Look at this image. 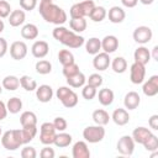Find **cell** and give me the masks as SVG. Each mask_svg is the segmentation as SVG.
I'll return each instance as SVG.
<instances>
[{
	"label": "cell",
	"instance_id": "22",
	"mask_svg": "<svg viewBox=\"0 0 158 158\" xmlns=\"http://www.w3.org/2000/svg\"><path fill=\"white\" fill-rule=\"evenodd\" d=\"M96 95H98L99 102H100L102 106H110V105L114 102V99H115L114 91H112L111 89H109V88L100 89Z\"/></svg>",
	"mask_w": 158,
	"mask_h": 158
},
{
	"label": "cell",
	"instance_id": "38",
	"mask_svg": "<svg viewBox=\"0 0 158 158\" xmlns=\"http://www.w3.org/2000/svg\"><path fill=\"white\" fill-rule=\"evenodd\" d=\"M35 69L38 74L41 75H46V74H49L52 72V64L49 60H46V59H40L36 65H35Z\"/></svg>",
	"mask_w": 158,
	"mask_h": 158
},
{
	"label": "cell",
	"instance_id": "48",
	"mask_svg": "<svg viewBox=\"0 0 158 158\" xmlns=\"http://www.w3.org/2000/svg\"><path fill=\"white\" fill-rule=\"evenodd\" d=\"M40 156H41V158H54L56 152L53 148H51V146H46L41 149Z\"/></svg>",
	"mask_w": 158,
	"mask_h": 158
},
{
	"label": "cell",
	"instance_id": "54",
	"mask_svg": "<svg viewBox=\"0 0 158 158\" xmlns=\"http://www.w3.org/2000/svg\"><path fill=\"white\" fill-rule=\"evenodd\" d=\"M141 4H143V5H151V4H153L154 2V0H138Z\"/></svg>",
	"mask_w": 158,
	"mask_h": 158
},
{
	"label": "cell",
	"instance_id": "56",
	"mask_svg": "<svg viewBox=\"0 0 158 158\" xmlns=\"http://www.w3.org/2000/svg\"><path fill=\"white\" fill-rule=\"evenodd\" d=\"M41 2H53V0H41Z\"/></svg>",
	"mask_w": 158,
	"mask_h": 158
},
{
	"label": "cell",
	"instance_id": "10",
	"mask_svg": "<svg viewBox=\"0 0 158 158\" xmlns=\"http://www.w3.org/2000/svg\"><path fill=\"white\" fill-rule=\"evenodd\" d=\"M132 36H133L135 42H137L139 44H146L152 40L153 32L148 26H138L135 28Z\"/></svg>",
	"mask_w": 158,
	"mask_h": 158
},
{
	"label": "cell",
	"instance_id": "21",
	"mask_svg": "<svg viewBox=\"0 0 158 158\" xmlns=\"http://www.w3.org/2000/svg\"><path fill=\"white\" fill-rule=\"evenodd\" d=\"M133 58H135V62L146 65V64H148V62L151 59V52L147 47L139 46L138 48H136V51L133 53Z\"/></svg>",
	"mask_w": 158,
	"mask_h": 158
},
{
	"label": "cell",
	"instance_id": "14",
	"mask_svg": "<svg viewBox=\"0 0 158 158\" xmlns=\"http://www.w3.org/2000/svg\"><path fill=\"white\" fill-rule=\"evenodd\" d=\"M49 52V46L46 41H36L32 47H31V53L35 58H38V59H42L44 58Z\"/></svg>",
	"mask_w": 158,
	"mask_h": 158
},
{
	"label": "cell",
	"instance_id": "27",
	"mask_svg": "<svg viewBox=\"0 0 158 158\" xmlns=\"http://www.w3.org/2000/svg\"><path fill=\"white\" fill-rule=\"evenodd\" d=\"M84 43H85V51L89 54L95 56L101 49V40H99L98 37H91Z\"/></svg>",
	"mask_w": 158,
	"mask_h": 158
},
{
	"label": "cell",
	"instance_id": "37",
	"mask_svg": "<svg viewBox=\"0 0 158 158\" xmlns=\"http://www.w3.org/2000/svg\"><path fill=\"white\" fill-rule=\"evenodd\" d=\"M20 85L22 86V89H25L26 91H35L37 89V83L33 78H31L30 75H22L20 78Z\"/></svg>",
	"mask_w": 158,
	"mask_h": 158
},
{
	"label": "cell",
	"instance_id": "19",
	"mask_svg": "<svg viewBox=\"0 0 158 158\" xmlns=\"http://www.w3.org/2000/svg\"><path fill=\"white\" fill-rule=\"evenodd\" d=\"M106 16L109 17L110 22H112V23H121L125 20V17H126V12L120 6H112L109 10V12L106 14Z\"/></svg>",
	"mask_w": 158,
	"mask_h": 158
},
{
	"label": "cell",
	"instance_id": "8",
	"mask_svg": "<svg viewBox=\"0 0 158 158\" xmlns=\"http://www.w3.org/2000/svg\"><path fill=\"white\" fill-rule=\"evenodd\" d=\"M144 77H146V65L133 62L132 65L130 67V80L132 84H142L144 81Z\"/></svg>",
	"mask_w": 158,
	"mask_h": 158
},
{
	"label": "cell",
	"instance_id": "1",
	"mask_svg": "<svg viewBox=\"0 0 158 158\" xmlns=\"http://www.w3.org/2000/svg\"><path fill=\"white\" fill-rule=\"evenodd\" d=\"M38 12L46 22H49V23H53L57 26H62L67 21V12L62 7H59L58 5H56L53 2H41L40 1Z\"/></svg>",
	"mask_w": 158,
	"mask_h": 158
},
{
	"label": "cell",
	"instance_id": "31",
	"mask_svg": "<svg viewBox=\"0 0 158 158\" xmlns=\"http://www.w3.org/2000/svg\"><path fill=\"white\" fill-rule=\"evenodd\" d=\"M69 27L73 32L75 33H81L86 30V20L85 17H79V19H70L69 20Z\"/></svg>",
	"mask_w": 158,
	"mask_h": 158
},
{
	"label": "cell",
	"instance_id": "36",
	"mask_svg": "<svg viewBox=\"0 0 158 158\" xmlns=\"http://www.w3.org/2000/svg\"><path fill=\"white\" fill-rule=\"evenodd\" d=\"M106 14H107V12H106V9H105L104 6H95V7L91 10L89 17H90V20L94 21V22H101V21L106 17Z\"/></svg>",
	"mask_w": 158,
	"mask_h": 158
},
{
	"label": "cell",
	"instance_id": "24",
	"mask_svg": "<svg viewBox=\"0 0 158 158\" xmlns=\"http://www.w3.org/2000/svg\"><path fill=\"white\" fill-rule=\"evenodd\" d=\"M152 133V131L147 127H143V126H139V127H136L132 132V138L135 141V143H138V144H142L147 138L148 136Z\"/></svg>",
	"mask_w": 158,
	"mask_h": 158
},
{
	"label": "cell",
	"instance_id": "16",
	"mask_svg": "<svg viewBox=\"0 0 158 158\" xmlns=\"http://www.w3.org/2000/svg\"><path fill=\"white\" fill-rule=\"evenodd\" d=\"M36 98L40 102H49L53 98V89L47 84H42L36 89Z\"/></svg>",
	"mask_w": 158,
	"mask_h": 158
},
{
	"label": "cell",
	"instance_id": "57",
	"mask_svg": "<svg viewBox=\"0 0 158 158\" xmlns=\"http://www.w3.org/2000/svg\"><path fill=\"white\" fill-rule=\"evenodd\" d=\"M1 93H2V85L0 84V95H1Z\"/></svg>",
	"mask_w": 158,
	"mask_h": 158
},
{
	"label": "cell",
	"instance_id": "39",
	"mask_svg": "<svg viewBox=\"0 0 158 158\" xmlns=\"http://www.w3.org/2000/svg\"><path fill=\"white\" fill-rule=\"evenodd\" d=\"M58 60L62 65H68L74 63V56L69 49H60L58 52Z\"/></svg>",
	"mask_w": 158,
	"mask_h": 158
},
{
	"label": "cell",
	"instance_id": "30",
	"mask_svg": "<svg viewBox=\"0 0 158 158\" xmlns=\"http://www.w3.org/2000/svg\"><path fill=\"white\" fill-rule=\"evenodd\" d=\"M20 123L22 127L25 126H37V116L32 111H23L20 116Z\"/></svg>",
	"mask_w": 158,
	"mask_h": 158
},
{
	"label": "cell",
	"instance_id": "46",
	"mask_svg": "<svg viewBox=\"0 0 158 158\" xmlns=\"http://www.w3.org/2000/svg\"><path fill=\"white\" fill-rule=\"evenodd\" d=\"M21 157L22 158H36L37 157V152L35 149V147L31 146H26L21 149Z\"/></svg>",
	"mask_w": 158,
	"mask_h": 158
},
{
	"label": "cell",
	"instance_id": "58",
	"mask_svg": "<svg viewBox=\"0 0 158 158\" xmlns=\"http://www.w3.org/2000/svg\"><path fill=\"white\" fill-rule=\"evenodd\" d=\"M2 135V130H1V126H0V136Z\"/></svg>",
	"mask_w": 158,
	"mask_h": 158
},
{
	"label": "cell",
	"instance_id": "52",
	"mask_svg": "<svg viewBox=\"0 0 158 158\" xmlns=\"http://www.w3.org/2000/svg\"><path fill=\"white\" fill-rule=\"evenodd\" d=\"M138 0H121V4L125 6V7H128V9H132L137 5Z\"/></svg>",
	"mask_w": 158,
	"mask_h": 158
},
{
	"label": "cell",
	"instance_id": "45",
	"mask_svg": "<svg viewBox=\"0 0 158 158\" xmlns=\"http://www.w3.org/2000/svg\"><path fill=\"white\" fill-rule=\"evenodd\" d=\"M11 14V6L7 1L0 0V19H6Z\"/></svg>",
	"mask_w": 158,
	"mask_h": 158
},
{
	"label": "cell",
	"instance_id": "17",
	"mask_svg": "<svg viewBox=\"0 0 158 158\" xmlns=\"http://www.w3.org/2000/svg\"><path fill=\"white\" fill-rule=\"evenodd\" d=\"M72 156H73V158H89L90 151L88 148L86 142H84V141L75 142L72 148Z\"/></svg>",
	"mask_w": 158,
	"mask_h": 158
},
{
	"label": "cell",
	"instance_id": "51",
	"mask_svg": "<svg viewBox=\"0 0 158 158\" xmlns=\"http://www.w3.org/2000/svg\"><path fill=\"white\" fill-rule=\"evenodd\" d=\"M7 116V109H6V104L4 101L0 100V121H2L4 118H6Z\"/></svg>",
	"mask_w": 158,
	"mask_h": 158
},
{
	"label": "cell",
	"instance_id": "2",
	"mask_svg": "<svg viewBox=\"0 0 158 158\" xmlns=\"http://www.w3.org/2000/svg\"><path fill=\"white\" fill-rule=\"evenodd\" d=\"M52 35L54 40H57L58 42L69 48H79L85 42L83 36H79L78 33L73 32L72 30H68L64 26H57L56 28H53Z\"/></svg>",
	"mask_w": 158,
	"mask_h": 158
},
{
	"label": "cell",
	"instance_id": "11",
	"mask_svg": "<svg viewBox=\"0 0 158 158\" xmlns=\"http://www.w3.org/2000/svg\"><path fill=\"white\" fill-rule=\"evenodd\" d=\"M27 44L23 41H15L10 46V56L15 60H21L27 56Z\"/></svg>",
	"mask_w": 158,
	"mask_h": 158
},
{
	"label": "cell",
	"instance_id": "49",
	"mask_svg": "<svg viewBox=\"0 0 158 158\" xmlns=\"http://www.w3.org/2000/svg\"><path fill=\"white\" fill-rule=\"evenodd\" d=\"M9 51V44H7V41L2 37H0V58H2Z\"/></svg>",
	"mask_w": 158,
	"mask_h": 158
},
{
	"label": "cell",
	"instance_id": "3",
	"mask_svg": "<svg viewBox=\"0 0 158 158\" xmlns=\"http://www.w3.org/2000/svg\"><path fill=\"white\" fill-rule=\"evenodd\" d=\"M1 144L7 151H16L23 144L21 130H9L1 135Z\"/></svg>",
	"mask_w": 158,
	"mask_h": 158
},
{
	"label": "cell",
	"instance_id": "44",
	"mask_svg": "<svg viewBox=\"0 0 158 158\" xmlns=\"http://www.w3.org/2000/svg\"><path fill=\"white\" fill-rule=\"evenodd\" d=\"M52 123H53L56 131H58V132L65 131V130H67V126H68V123H67V121H65L64 117H56Z\"/></svg>",
	"mask_w": 158,
	"mask_h": 158
},
{
	"label": "cell",
	"instance_id": "5",
	"mask_svg": "<svg viewBox=\"0 0 158 158\" xmlns=\"http://www.w3.org/2000/svg\"><path fill=\"white\" fill-rule=\"evenodd\" d=\"M95 7V4L93 0H84L80 2L74 4L70 10H69V15L70 19H79V17H86L90 15L91 10Z\"/></svg>",
	"mask_w": 158,
	"mask_h": 158
},
{
	"label": "cell",
	"instance_id": "50",
	"mask_svg": "<svg viewBox=\"0 0 158 158\" xmlns=\"http://www.w3.org/2000/svg\"><path fill=\"white\" fill-rule=\"evenodd\" d=\"M148 125L152 130L157 131L158 130V115H152L149 118H148Z\"/></svg>",
	"mask_w": 158,
	"mask_h": 158
},
{
	"label": "cell",
	"instance_id": "29",
	"mask_svg": "<svg viewBox=\"0 0 158 158\" xmlns=\"http://www.w3.org/2000/svg\"><path fill=\"white\" fill-rule=\"evenodd\" d=\"M73 141V137L72 135L69 133H65L64 131L63 132H59L56 135V138H54V142L53 144L56 147H59V148H64V147H68Z\"/></svg>",
	"mask_w": 158,
	"mask_h": 158
},
{
	"label": "cell",
	"instance_id": "43",
	"mask_svg": "<svg viewBox=\"0 0 158 158\" xmlns=\"http://www.w3.org/2000/svg\"><path fill=\"white\" fill-rule=\"evenodd\" d=\"M86 81H88V84H90V85H93L94 88H99V86H101L102 85V77L99 74V73H94V74H91V75H89V78L86 79Z\"/></svg>",
	"mask_w": 158,
	"mask_h": 158
},
{
	"label": "cell",
	"instance_id": "13",
	"mask_svg": "<svg viewBox=\"0 0 158 158\" xmlns=\"http://www.w3.org/2000/svg\"><path fill=\"white\" fill-rule=\"evenodd\" d=\"M118 48V40L116 36L114 35H107L101 40V49L102 52L110 54L116 52V49Z\"/></svg>",
	"mask_w": 158,
	"mask_h": 158
},
{
	"label": "cell",
	"instance_id": "41",
	"mask_svg": "<svg viewBox=\"0 0 158 158\" xmlns=\"http://www.w3.org/2000/svg\"><path fill=\"white\" fill-rule=\"evenodd\" d=\"M96 94H98V90H96V88H94L93 85H90V84H84L83 85V89H81V95H83V98L85 99V100H93L95 96H96Z\"/></svg>",
	"mask_w": 158,
	"mask_h": 158
},
{
	"label": "cell",
	"instance_id": "32",
	"mask_svg": "<svg viewBox=\"0 0 158 158\" xmlns=\"http://www.w3.org/2000/svg\"><path fill=\"white\" fill-rule=\"evenodd\" d=\"M112 70L117 74H122L127 70V60L123 58V57H116L111 60L110 63Z\"/></svg>",
	"mask_w": 158,
	"mask_h": 158
},
{
	"label": "cell",
	"instance_id": "53",
	"mask_svg": "<svg viewBox=\"0 0 158 158\" xmlns=\"http://www.w3.org/2000/svg\"><path fill=\"white\" fill-rule=\"evenodd\" d=\"M151 58H153L154 60H158V46H154L151 53Z\"/></svg>",
	"mask_w": 158,
	"mask_h": 158
},
{
	"label": "cell",
	"instance_id": "35",
	"mask_svg": "<svg viewBox=\"0 0 158 158\" xmlns=\"http://www.w3.org/2000/svg\"><path fill=\"white\" fill-rule=\"evenodd\" d=\"M6 109H7V112L10 114H19L22 109V100L17 96H14V98H10L6 102Z\"/></svg>",
	"mask_w": 158,
	"mask_h": 158
},
{
	"label": "cell",
	"instance_id": "34",
	"mask_svg": "<svg viewBox=\"0 0 158 158\" xmlns=\"http://www.w3.org/2000/svg\"><path fill=\"white\" fill-rule=\"evenodd\" d=\"M37 135V126H25L21 128V136L23 144L30 143Z\"/></svg>",
	"mask_w": 158,
	"mask_h": 158
},
{
	"label": "cell",
	"instance_id": "42",
	"mask_svg": "<svg viewBox=\"0 0 158 158\" xmlns=\"http://www.w3.org/2000/svg\"><path fill=\"white\" fill-rule=\"evenodd\" d=\"M78 72H80V69H79V65L75 62L74 63H70L68 65H63V70H62V73H63V75L65 78H69V77L77 74Z\"/></svg>",
	"mask_w": 158,
	"mask_h": 158
},
{
	"label": "cell",
	"instance_id": "47",
	"mask_svg": "<svg viewBox=\"0 0 158 158\" xmlns=\"http://www.w3.org/2000/svg\"><path fill=\"white\" fill-rule=\"evenodd\" d=\"M20 6L23 11H32L37 6V0H20Z\"/></svg>",
	"mask_w": 158,
	"mask_h": 158
},
{
	"label": "cell",
	"instance_id": "33",
	"mask_svg": "<svg viewBox=\"0 0 158 158\" xmlns=\"http://www.w3.org/2000/svg\"><path fill=\"white\" fill-rule=\"evenodd\" d=\"M65 79H67V84L72 88H81L86 81V78L81 72H78L77 74H74L69 78H65Z\"/></svg>",
	"mask_w": 158,
	"mask_h": 158
},
{
	"label": "cell",
	"instance_id": "40",
	"mask_svg": "<svg viewBox=\"0 0 158 158\" xmlns=\"http://www.w3.org/2000/svg\"><path fill=\"white\" fill-rule=\"evenodd\" d=\"M144 149L148 151V152H153V151H157L158 149V137L153 133H151L148 136V138L142 143Z\"/></svg>",
	"mask_w": 158,
	"mask_h": 158
},
{
	"label": "cell",
	"instance_id": "25",
	"mask_svg": "<svg viewBox=\"0 0 158 158\" xmlns=\"http://www.w3.org/2000/svg\"><path fill=\"white\" fill-rule=\"evenodd\" d=\"M21 36L25 40H36L38 37V27L33 23H26L21 28Z\"/></svg>",
	"mask_w": 158,
	"mask_h": 158
},
{
	"label": "cell",
	"instance_id": "4",
	"mask_svg": "<svg viewBox=\"0 0 158 158\" xmlns=\"http://www.w3.org/2000/svg\"><path fill=\"white\" fill-rule=\"evenodd\" d=\"M56 96L67 109H72L78 104V95L68 86H59L56 91Z\"/></svg>",
	"mask_w": 158,
	"mask_h": 158
},
{
	"label": "cell",
	"instance_id": "28",
	"mask_svg": "<svg viewBox=\"0 0 158 158\" xmlns=\"http://www.w3.org/2000/svg\"><path fill=\"white\" fill-rule=\"evenodd\" d=\"M93 121L95 122V125H101V126H105L109 123L110 121V115L107 114V111L102 110V109H98L93 112Z\"/></svg>",
	"mask_w": 158,
	"mask_h": 158
},
{
	"label": "cell",
	"instance_id": "18",
	"mask_svg": "<svg viewBox=\"0 0 158 158\" xmlns=\"http://www.w3.org/2000/svg\"><path fill=\"white\" fill-rule=\"evenodd\" d=\"M111 120L117 125V126H125L130 121V115H128V111L126 109H115L112 115H111Z\"/></svg>",
	"mask_w": 158,
	"mask_h": 158
},
{
	"label": "cell",
	"instance_id": "9",
	"mask_svg": "<svg viewBox=\"0 0 158 158\" xmlns=\"http://www.w3.org/2000/svg\"><path fill=\"white\" fill-rule=\"evenodd\" d=\"M116 149L122 156H132L133 151H135V141H133V138L131 136H128V135L122 136L117 141Z\"/></svg>",
	"mask_w": 158,
	"mask_h": 158
},
{
	"label": "cell",
	"instance_id": "12",
	"mask_svg": "<svg viewBox=\"0 0 158 158\" xmlns=\"http://www.w3.org/2000/svg\"><path fill=\"white\" fill-rule=\"evenodd\" d=\"M111 63V58L107 53L105 52H99L94 56V59H93V67L99 70V72H102V70H106L109 68Z\"/></svg>",
	"mask_w": 158,
	"mask_h": 158
},
{
	"label": "cell",
	"instance_id": "7",
	"mask_svg": "<svg viewBox=\"0 0 158 158\" xmlns=\"http://www.w3.org/2000/svg\"><path fill=\"white\" fill-rule=\"evenodd\" d=\"M57 131L52 122H43L40 127V142L44 146H51L54 142Z\"/></svg>",
	"mask_w": 158,
	"mask_h": 158
},
{
	"label": "cell",
	"instance_id": "20",
	"mask_svg": "<svg viewBox=\"0 0 158 158\" xmlns=\"http://www.w3.org/2000/svg\"><path fill=\"white\" fill-rule=\"evenodd\" d=\"M141 104V98L138 95V93L136 91H128L126 95H125V99H123V105L127 110H135Z\"/></svg>",
	"mask_w": 158,
	"mask_h": 158
},
{
	"label": "cell",
	"instance_id": "6",
	"mask_svg": "<svg viewBox=\"0 0 158 158\" xmlns=\"http://www.w3.org/2000/svg\"><path fill=\"white\" fill-rule=\"evenodd\" d=\"M83 137L89 143H98L101 142L105 137V128L101 125H93L86 126L83 130Z\"/></svg>",
	"mask_w": 158,
	"mask_h": 158
},
{
	"label": "cell",
	"instance_id": "23",
	"mask_svg": "<svg viewBox=\"0 0 158 158\" xmlns=\"http://www.w3.org/2000/svg\"><path fill=\"white\" fill-rule=\"evenodd\" d=\"M7 19H9L10 26H12V27H19V26H21V25L25 22V20H26V14H25L23 10H20V9L12 10Z\"/></svg>",
	"mask_w": 158,
	"mask_h": 158
},
{
	"label": "cell",
	"instance_id": "26",
	"mask_svg": "<svg viewBox=\"0 0 158 158\" xmlns=\"http://www.w3.org/2000/svg\"><path fill=\"white\" fill-rule=\"evenodd\" d=\"M2 89H6L9 91H15L20 86V78L16 75H6L1 81Z\"/></svg>",
	"mask_w": 158,
	"mask_h": 158
},
{
	"label": "cell",
	"instance_id": "15",
	"mask_svg": "<svg viewBox=\"0 0 158 158\" xmlns=\"http://www.w3.org/2000/svg\"><path fill=\"white\" fill-rule=\"evenodd\" d=\"M142 91L146 96H156L158 94V75H152L142 86Z\"/></svg>",
	"mask_w": 158,
	"mask_h": 158
},
{
	"label": "cell",
	"instance_id": "55",
	"mask_svg": "<svg viewBox=\"0 0 158 158\" xmlns=\"http://www.w3.org/2000/svg\"><path fill=\"white\" fill-rule=\"evenodd\" d=\"M4 28H5V23H4L2 20H0V33L4 31Z\"/></svg>",
	"mask_w": 158,
	"mask_h": 158
}]
</instances>
